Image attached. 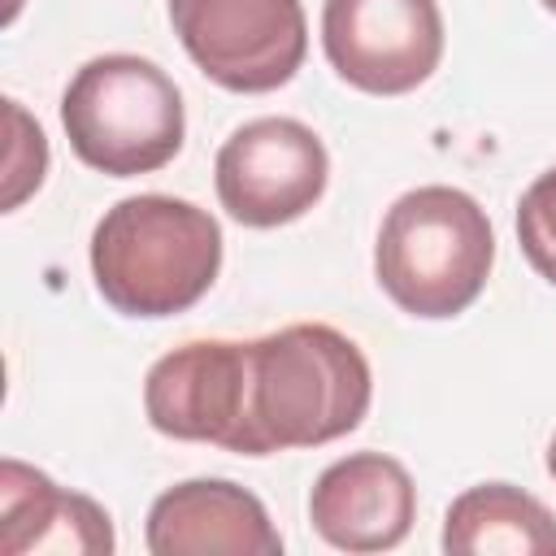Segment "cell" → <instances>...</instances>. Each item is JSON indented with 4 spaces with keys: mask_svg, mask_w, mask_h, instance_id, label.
<instances>
[{
    "mask_svg": "<svg viewBox=\"0 0 556 556\" xmlns=\"http://www.w3.org/2000/svg\"><path fill=\"white\" fill-rule=\"evenodd\" d=\"M543 9H547V13H556V0H543Z\"/></svg>",
    "mask_w": 556,
    "mask_h": 556,
    "instance_id": "obj_15",
    "label": "cell"
},
{
    "mask_svg": "<svg viewBox=\"0 0 556 556\" xmlns=\"http://www.w3.org/2000/svg\"><path fill=\"white\" fill-rule=\"evenodd\" d=\"M143 413L156 434L217 443L243 456L248 439V343L195 339L165 352L143 378Z\"/></svg>",
    "mask_w": 556,
    "mask_h": 556,
    "instance_id": "obj_8",
    "label": "cell"
},
{
    "mask_svg": "<svg viewBox=\"0 0 556 556\" xmlns=\"http://www.w3.org/2000/svg\"><path fill=\"white\" fill-rule=\"evenodd\" d=\"M443 552L556 556V517L543 500L513 482H482L452 500L443 517Z\"/></svg>",
    "mask_w": 556,
    "mask_h": 556,
    "instance_id": "obj_12",
    "label": "cell"
},
{
    "mask_svg": "<svg viewBox=\"0 0 556 556\" xmlns=\"http://www.w3.org/2000/svg\"><path fill=\"white\" fill-rule=\"evenodd\" d=\"M0 552L4 556H109V513L78 491L56 486L48 473L4 460L0 465Z\"/></svg>",
    "mask_w": 556,
    "mask_h": 556,
    "instance_id": "obj_11",
    "label": "cell"
},
{
    "mask_svg": "<svg viewBox=\"0 0 556 556\" xmlns=\"http://www.w3.org/2000/svg\"><path fill=\"white\" fill-rule=\"evenodd\" d=\"M547 473L556 478V434H552V443H547Z\"/></svg>",
    "mask_w": 556,
    "mask_h": 556,
    "instance_id": "obj_14",
    "label": "cell"
},
{
    "mask_svg": "<svg viewBox=\"0 0 556 556\" xmlns=\"http://www.w3.org/2000/svg\"><path fill=\"white\" fill-rule=\"evenodd\" d=\"M495 265V235L482 204L460 187L404 191L374 243L378 287L413 317L439 321L465 313Z\"/></svg>",
    "mask_w": 556,
    "mask_h": 556,
    "instance_id": "obj_3",
    "label": "cell"
},
{
    "mask_svg": "<svg viewBox=\"0 0 556 556\" xmlns=\"http://www.w3.org/2000/svg\"><path fill=\"white\" fill-rule=\"evenodd\" d=\"M330 178L326 143L295 117L243 122L213 161L222 208L252 230H274L304 217Z\"/></svg>",
    "mask_w": 556,
    "mask_h": 556,
    "instance_id": "obj_6",
    "label": "cell"
},
{
    "mask_svg": "<svg viewBox=\"0 0 556 556\" xmlns=\"http://www.w3.org/2000/svg\"><path fill=\"white\" fill-rule=\"evenodd\" d=\"M143 543L152 556H278L282 534L265 504L226 478H191L161 491L148 508Z\"/></svg>",
    "mask_w": 556,
    "mask_h": 556,
    "instance_id": "obj_10",
    "label": "cell"
},
{
    "mask_svg": "<svg viewBox=\"0 0 556 556\" xmlns=\"http://www.w3.org/2000/svg\"><path fill=\"white\" fill-rule=\"evenodd\" d=\"M308 521L339 552H387L417 521V486L395 456L352 452L313 482Z\"/></svg>",
    "mask_w": 556,
    "mask_h": 556,
    "instance_id": "obj_9",
    "label": "cell"
},
{
    "mask_svg": "<svg viewBox=\"0 0 556 556\" xmlns=\"http://www.w3.org/2000/svg\"><path fill=\"white\" fill-rule=\"evenodd\" d=\"M374 400L365 352L334 326L295 321L248 343L243 456L321 447L352 434Z\"/></svg>",
    "mask_w": 556,
    "mask_h": 556,
    "instance_id": "obj_1",
    "label": "cell"
},
{
    "mask_svg": "<svg viewBox=\"0 0 556 556\" xmlns=\"http://www.w3.org/2000/svg\"><path fill=\"white\" fill-rule=\"evenodd\" d=\"M61 126L74 156L113 178L169 165L187 135L174 78L135 52L87 61L61 96Z\"/></svg>",
    "mask_w": 556,
    "mask_h": 556,
    "instance_id": "obj_4",
    "label": "cell"
},
{
    "mask_svg": "<svg viewBox=\"0 0 556 556\" xmlns=\"http://www.w3.org/2000/svg\"><path fill=\"white\" fill-rule=\"evenodd\" d=\"M517 243L539 278L556 287V165L543 169L517 204Z\"/></svg>",
    "mask_w": 556,
    "mask_h": 556,
    "instance_id": "obj_13",
    "label": "cell"
},
{
    "mask_svg": "<svg viewBox=\"0 0 556 556\" xmlns=\"http://www.w3.org/2000/svg\"><path fill=\"white\" fill-rule=\"evenodd\" d=\"M222 269V226L174 195H126L91 230V278L126 317H174L208 295Z\"/></svg>",
    "mask_w": 556,
    "mask_h": 556,
    "instance_id": "obj_2",
    "label": "cell"
},
{
    "mask_svg": "<svg viewBox=\"0 0 556 556\" xmlns=\"http://www.w3.org/2000/svg\"><path fill=\"white\" fill-rule=\"evenodd\" d=\"M169 22L195 70L239 96L278 91L308 52L300 0H169Z\"/></svg>",
    "mask_w": 556,
    "mask_h": 556,
    "instance_id": "obj_5",
    "label": "cell"
},
{
    "mask_svg": "<svg viewBox=\"0 0 556 556\" xmlns=\"http://www.w3.org/2000/svg\"><path fill=\"white\" fill-rule=\"evenodd\" d=\"M321 48L330 70L356 91H417L443 61L439 0H326Z\"/></svg>",
    "mask_w": 556,
    "mask_h": 556,
    "instance_id": "obj_7",
    "label": "cell"
}]
</instances>
